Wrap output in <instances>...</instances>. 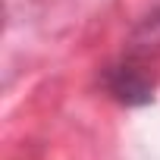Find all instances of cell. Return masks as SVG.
<instances>
[{
    "instance_id": "7a4b0ae2",
    "label": "cell",
    "mask_w": 160,
    "mask_h": 160,
    "mask_svg": "<svg viewBox=\"0 0 160 160\" xmlns=\"http://www.w3.org/2000/svg\"><path fill=\"white\" fill-rule=\"evenodd\" d=\"M151 32H160V16H154V19L148 22V35H151Z\"/></svg>"
},
{
    "instance_id": "6da1fadb",
    "label": "cell",
    "mask_w": 160,
    "mask_h": 160,
    "mask_svg": "<svg viewBox=\"0 0 160 160\" xmlns=\"http://www.w3.org/2000/svg\"><path fill=\"white\" fill-rule=\"evenodd\" d=\"M101 85L107 88V94L113 101H119L126 107H144V104L154 101V85L157 82H154V75L141 63L119 60V63H113V66L104 69Z\"/></svg>"
}]
</instances>
